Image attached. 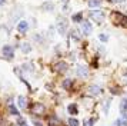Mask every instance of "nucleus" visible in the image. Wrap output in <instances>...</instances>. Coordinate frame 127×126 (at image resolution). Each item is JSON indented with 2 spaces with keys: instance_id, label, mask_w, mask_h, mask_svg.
I'll use <instances>...</instances> for the list:
<instances>
[{
  "instance_id": "nucleus-1",
  "label": "nucleus",
  "mask_w": 127,
  "mask_h": 126,
  "mask_svg": "<svg viewBox=\"0 0 127 126\" xmlns=\"http://www.w3.org/2000/svg\"><path fill=\"white\" fill-rule=\"evenodd\" d=\"M26 110H29L32 118H40V119H43L46 116L47 108H46V105L41 102H29V106H27Z\"/></svg>"
},
{
  "instance_id": "nucleus-2",
  "label": "nucleus",
  "mask_w": 127,
  "mask_h": 126,
  "mask_svg": "<svg viewBox=\"0 0 127 126\" xmlns=\"http://www.w3.org/2000/svg\"><path fill=\"white\" fill-rule=\"evenodd\" d=\"M110 20L114 26L120 27H127V16L121 11H111L110 13Z\"/></svg>"
},
{
  "instance_id": "nucleus-3",
  "label": "nucleus",
  "mask_w": 127,
  "mask_h": 126,
  "mask_svg": "<svg viewBox=\"0 0 127 126\" xmlns=\"http://www.w3.org/2000/svg\"><path fill=\"white\" fill-rule=\"evenodd\" d=\"M0 55H1V59H4L7 62H12L13 59L16 57V47L13 45H4L0 50Z\"/></svg>"
},
{
  "instance_id": "nucleus-4",
  "label": "nucleus",
  "mask_w": 127,
  "mask_h": 126,
  "mask_svg": "<svg viewBox=\"0 0 127 126\" xmlns=\"http://www.w3.org/2000/svg\"><path fill=\"white\" fill-rule=\"evenodd\" d=\"M6 109H7V113H9V116H14V118L22 116V115H20V109L17 108V105H16V103H13V97L7 99Z\"/></svg>"
},
{
  "instance_id": "nucleus-5",
  "label": "nucleus",
  "mask_w": 127,
  "mask_h": 126,
  "mask_svg": "<svg viewBox=\"0 0 127 126\" xmlns=\"http://www.w3.org/2000/svg\"><path fill=\"white\" fill-rule=\"evenodd\" d=\"M103 93H104V89L100 85H97V83H92V85H89V87H87V95L90 97L100 96Z\"/></svg>"
},
{
  "instance_id": "nucleus-6",
  "label": "nucleus",
  "mask_w": 127,
  "mask_h": 126,
  "mask_svg": "<svg viewBox=\"0 0 127 126\" xmlns=\"http://www.w3.org/2000/svg\"><path fill=\"white\" fill-rule=\"evenodd\" d=\"M53 70L57 74H64L69 70V63L66 60H57V62L53 64Z\"/></svg>"
},
{
  "instance_id": "nucleus-7",
  "label": "nucleus",
  "mask_w": 127,
  "mask_h": 126,
  "mask_svg": "<svg viewBox=\"0 0 127 126\" xmlns=\"http://www.w3.org/2000/svg\"><path fill=\"white\" fill-rule=\"evenodd\" d=\"M76 76L80 77V79H87L89 74H90V69L87 67L86 64H77L76 66Z\"/></svg>"
},
{
  "instance_id": "nucleus-8",
  "label": "nucleus",
  "mask_w": 127,
  "mask_h": 126,
  "mask_svg": "<svg viewBox=\"0 0 127 126\" xmlns=\"http://www.w3.org/2000/svg\"><path fill=\"white\" fill-rule=\"evenodd\" d=\"M44 120H46V126H60L62 125V119L56 113L46 115L44 116Z\"/></svg>"
},
{
  "instance_id": "nucleus-9",
  "label": "nucleus",
  "mask_w": 127,
  "mask_h": 126,
  "mask_svg": "<svg viewBox=\"0 0 127 126\" xmlns=\"http://www.w3.org/2000/svg\"><path fill=\"white\" fill-rule=\"evenodd\" d=\"M56 29H57L59 34L64 36V34L69 32V23H67V20L66 19H59L57 23H56Z\"/></svg>"
},
{
  "instance_id": "nucleus-10",
  "label": "nucleus",
  "mask_w": 127,
  "mask_h": 126,
  "mask_svg": "<svg viewBox=\"0 0 127 126\" xmlns=\"http://www.w3.org/2000/svg\"><path fill=\"white\" fill-rule=\"evenodd\" d=\"M29 29H30V24H29V22L24 20V19L19 20L17 24H16V30H17L19 34H26L29 32Z\"/></svg>"
},
{
  "instance_id": "nucleus-11",
  "label": "nucleus",
  "mask_w": 127,
  "mask_h": 126,
  "mask_svg": "<svg viewBox=\"0 0 127 126\" xmlns=\"http://www.w3.org/2000/svg\"><path fill=\"white\" fill-rule=\"evenodd\" d=\"M89 16H90V19H93L96 23H101L104 20V11L98 10V9H94V10H90Z\"/></svg>"
},
{
  "instance_id": "nucleus-12",
  "label": "nucleus",
  "mask_w": 127,
  "mask_h": 126,
  "mask_svg": "<svg viewBox=\"0 0 127 126\" xmlns=\"http://www.w3.org/2000/svg\"><path fill=\"white\" fill-rule=\"evenodd\" d=\"M80 32L84 34V36L92 34V32H93V24H92V22H89V20H83V22L80 23Z\"/></svg>"
},
{
  "instance_id": "nucleus-13",
  "label": "nucleus",
  "mask_w": 127,
  "mask_h": 126,
  "mask_svg": "<svg viewBox=\"0 0 127 126\" xmlns=\"http://www.w3.org/2000/svg\"><path fill=\"white\" fill-rule=\"evenodd\" d=\"M62 89L66 92H71L74 89V80L71 77H66V79L62 80Z\"/></svg>"
},
{
  "instance_id": "nucleus-14",
  "label": "nucleus",
  "mask_w": 127,
  "mask_h": 126,
  "mask_svg": "<svg viewBox=\"0 0 127 126\" xmlns=\"http://www.w3.org/2000/svg\"><path fill=\"white\" fill-rule=\"evenodd\" d=\"M16 105H17V108L22 110V109H27L29 106V100H27V97L24 96V95H19L16 96Z\"/></svg>"
},
{
  "instance_id": "nucleus-15",
  "label": "nucleus",
  "mask_w": 127,
  "mask_h": 126,
  "mask_svg": "<svg viewBox=\"0 0 127 126\" xmlns=\"http://www.w3.org/2000/svg\"><path fill=\"white\" fill-rule=\"evenodd\" d=\"M19 49H20V52H22L23 55H29V53H32V50H33V46H32L30 42H20V43H19Z\"/></svg>"
},
{
  "instance_id": "nucleus-16",
  "label": "nucleus",
  "mask_w": 127,
  "mask_h": 126,
  "mask_svg": "<svg viewBox=\"0 0 127 126\" xmlns=\"http://www.w3.org/2000/svg\"><path fill=\"white\" fill-rule=\"evenodd\" d=\"M66 110H67L69 116H77L79 112H80V109H79V105H77V103H69L67 108H66Z\"/></svg>"
},
{
  "instance_id": "nucleus-17",
  "label": "nucleus",
  "mask_w": 127,
  "mask_h": 126,
  "mask_svg": "<svg viewBox=\"0 0 127 126\" xmlns=\"http://www.w3.org/2000/svg\"><path fill=\"white\" fill-rule=\"evenodd\" d=\"M119 112H120V115L127 113V95L124 97H121L120 105H119Z\"/></svg>"
},
{
  "instance_id": "nucleus-18",
  "label": "nucleus",
  "mask_w": 127,
  "mask_h": 126,
  "mask_svg": "<svg viewBox=\"0 0 127 126\" xmlns=\"http://www.w3.org/2000/svg\"><path fill=\"white\" fill-rule=\"evenodd\" d=\"M20 70L24 72V73H32V72L34 70V66H33V63L27 62V63H23V64L20 66Z\"/></svg>"
},
{
  "instance_id": "nucleus-19",
  "label": "nucleus",
  "mask_w": 127,
  "mask_h": 126,
  "mask_svg": "<svg viewBox=\"0 0 127 126\" xmlns=\"http://www.w3.org/2000/svg\"><path fill=\"white\" fill-rule=\"evenodd\" d=\"M54 7H56L54 3L50 1V0H47V1H44V3L41 4V9H43L44 11H53V10H54Z\"/></svg>"
},
{
  "instance_id": "nucleus-20",
  "label": "nucleus",
  "mask_w": 127,
  "mask_h": 126,
  "mask_svg": "<svg viewBox=\"0 0 127 126\" xmlns=\"http://www.w3.org/2000/svg\"><path fill=\"white\" fill-rule=\"evenodd\" d=\"M98 120L97 116H90V118H87V119L83 120V126H94V123Z\"/></svg>"
},
{
  "instance_id": "nucleus-21",
  "label": "nucleus",
  "mask_w": 127,
  "mask_h": 126,
  "mask_svg": "<svg viewBox=\"0 0 127 126\" xmlns=\"http://www.w3.org/2000/svg\"><path fill=\"white\" fill-rule=\"evenodd\" d=\"M66 123H67V126H80V120L76 116H70V118H67Z\"/></svg>"
},
{
  "instance_id": "nucleus-22",
  "label": "nucleus",
  "mask_w": 127,
  "mask_h": 126,
  "mask_svg": "<svg viewBox=\"0 0 127 126\" xmlns=\"http://www.w3.org/2000/svg\"><path fill=\"white\" fill-rule=\"evenodd\" d=\"M69 36L74 40V42H80V40H81V33L79 32V30H70Z\"/></svg>"
},
{
  "instance_id": "nucleus-23",
  "label": "nucleus",
  "mask_w": 127,
  "mask_h": 126,
  "mask_svg": "<svg viewBox=\"0 0 127 126\" xmlns=\"http://www.w3.org/2000/svg\"><path fill=\"white\" fill-rule=\"evenodd\" d=\"M110 106H111V97H109V99L104 100V103H103V115H109Z\"/></svg>"
},
{
  "instance_id": "nucleus-24",
  "label": "nucleus",
  "mask_w": 127,
  "mask_h": 126,
  "mask_svg": "<svg viewBox=\"0 0 127 126\" xmlns=\"http://www.w3.org/2000/svg\"><path fill=\"white\" fill-rule=\"evenodd\" d=\"M87 6L90 9H98L101 6V0H87Z\"/></svg>"
},
{
  "instance_id": "nucleus-25",
  "label": "nucleus",
  "mask_w": 127,
  "mask_h": 126,
  "mask_svg": "<svg viewBox=\"0 0 127 126\" xmlns=\"http://www.w3.org/2000/svg\"><path fill=\"white\" fill-rule=\"evenodd\" d=\"M113 125L114 126H127V119L126 118H123V116H119L117 119H114Z\"/></svg>"
},
{
  "instance_id": "nucleus-26",
  "label": "nucleus",
  "mask_w": 127,
  "mask_h": 126,
  "mask_svg": "<svg viewBox=\"0 0 127 126\" xmlns=\"http://www.w3.org/2000/svg\"><path fill=\"white\" fill-rule=\"evenodd\" d=\"M71 22H73V23H81V22H83V13H81V11L74 13V14L71 16Z\"/></svg>"
},
{
  "instance_id": "nucleus-27",
  "label": "nucleus",
  "mask_w": 127,
  "mask_h": 126,
  "mask_svg": "<svg viewBox=\"0 0 127 126\" xmlns=\"http://www.w3.org/2000/svg\"><path fill=\"white\" fill-rule=\"evenodd\" d=\"M110 93H111L113 96H119V95L123 93V89L119 87V86H111V87H110Z\"/></svg>"
},
{
  "instance_id": "nucleus-28",
  "label": "nucleus",
  "mask_w": 127,
  "mask_h": 126,
  "mask_svg": "<svg viewBox=\"0 0 127 126\" xmlns=\"http://www.w3.org/2000/svg\"><path fill=\"white\" fill-rule=\"evenodd\" d=\"M16 125H17V126L27 125V119H26L24 116H19V118H16Z\"/></svg>"
},
{
  "instance_id": "nucleus-29",
  "label": "nucleus",
  "mask_w": 127,
  "mask_h": 126,
  "mask_svg": "<svg viewBox=\"0 0 127 126\" xmlns=\"http://www.w3.org/2000/svg\"><path fill=\"white\" fill-rule=\"evenodd\" d=\"M32 125L33 126H44V123H43V119H40V118H32Z\"/></svg>"
},
{
  "instance_id": "nucleus-30",
  "label": "nucleus",
  "mask_w": 127,
  "mask_h": 126,
  "mask_svg": "<svg viewBox=\"0 0 127 126\" xmlns=\"http://www.w3.org/2000/svg\"><path fill=\"white\" fill-rule=\"evenodd\" d=\"M33 40H34V42H37V43H43V42H44V37H43V34L36 33L34 36H33Z\"/></svg>"
},
{
  "instance_id": "nucleus-31",
  "label": "nucleus",
  "mask_w": 127,
  "mask_h": 126,
  "mask_svg": "<svg viewBox=\"0 0 127 126\" xmlns=\"http://www.w3.org/2000/svg\"><path fill=\"white\" fill-rule=\"evenodd\" d=\"M98 40H100L101 43H107V42H109V36L106 33H100L98 34Z\"/></svg>"
},
{
  "instance_id": "nucleus-32",
  "label": "nucleus",
  "mask_w": 127,
  "mask_h": 126,
  "mask_svg": "<svg viewBox=\"0 0 127 126\" xmlns=\"http://www.w3.org/2000/svg\"><path fill=\"white\" fill-rule=\"evenodd\" d=\"M7 3V0H0V7H1V6H4Z\"/></svg>"
},
{
  "instance_id": "nucleus-33",
  "label": "nucleus",
  "mask_w": 127,
  "mask_h": 126,
  "mask_svg": "<svg viewBox=\"0 0 127 126\" xmlns=\"http://www.w3.org/2000/svg\"><path fill=\"white\" fill-rule=\"evenodd\" d=\"M111 1H114V3H123V1H127V0H111Z\"/></svg>"
},
{
  "instance_id": "nucleus-34",
  "label": "nucleus",
  "mask_w": 127,
  "mask_h": 126,
  "mask_svg": "<svg viewBox=\"0 0 127 126\" xmlns=\"http://www.w3.org/2000/svg\"><path fill=\"white\" fill-rule=\"evenodd\" d=\"M62 1H63L64 4H67V3H69V0H62Z\"/></svg>"
},
{
  "instance_id": "nucleus-35",
  "label": "nucleus",
  "mask_w": 127,
  "mask_h": 126,
  "mask_svg": "<svg viewBox=\"0 0 127 126\" xmlns=\"http://www.w3.org/2000/svg\"><path fill=\"white\" fill-rule=\"evenodd\" d=\"M124 76H126V77H127V69H126V70H124Z\"/></svg>"
},
{
  "instance_id": "nucleus-36",
  "label": "nucleus",
  "mask_w": 127,
  "mask_h": 126,
  "mask_svg": "<svg viewBox=\"0 0 127 126\" xmlns=\"http://www.w3.org/2000/svg\"><path fill=\"white\" fill-rule=\"evenodd\" d=\"M1 120H3V118H1V115H0V123H1Z\"/></svg>"
},
{
  "instance_id": "nucleus-37",
  "label": "nucleus",
  "mask_w": 127,
  "mask_h": 126,
  "mask_svg": "<svg viewBox=\"0 0 127 126\" xmlns=\"http://www.w3.org/2000/svg\"><path fill=\"white\" fill-rule=\"evenodd\" d=\"M24 126H30V125H29V123H27V125H24Z\"/></svg>"
}]
</instances>
